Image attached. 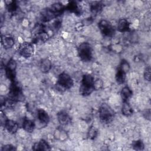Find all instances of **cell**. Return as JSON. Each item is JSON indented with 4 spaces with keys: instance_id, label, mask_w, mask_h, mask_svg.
Returning <instances> with one entry per match:
<instances>
[{
    "instance_id": "26",
    "label": "cell",
    "mask_w": 151,
    "mask_h": 151,
    "mask_svg": "<svg viewBox=\"0 0 151 151\" xmlns=\"http://www.w3.org/2000/svg\"><path fill=\"white\" fill-rule=\"evenodd\" d=\"M132 146L133 149L136 150H142L144 149L145 145L142 140H137L133 141L132 143Z\"/></svg>"
},
{
    "instance_id": "11",
    "label": "cell",
    "mask_w": 151,
    "mask_h": 151,
    "mask_svg": "<svg viewBox=\"0 0 151 151\" xmlns=\"http://www.w3.org/2000/svg\"><path fill=\"white\" fill-rule=\"evenodd\" d=\"M65 9L71 12L74 13L76 15H81L82 14L81 8L80 7L79 4L77 1H70L65 6Z\"/></svg>"
},
{
    "instance_id": "2",
    "label": "cell",
    "mask_w": 151,
    "mask_h": 151,
    "mask_svg": "<svg viewBox=\"0 0 151 151\" xmlns=\"http://www.w3.org/2000/svg\"><path fill=\"white\" fill-rule=\"evenodd\" d=\"M8 99L15 103L21 102L25 100V96L21 86L15 81L11 82L9 89Z\"/></svg>"
},
{
    "instance_id": "20",
    "label": "cell",
    "mask_w": 151,
    "mask_h": 151,
    "mask_svg": "<svg viewBox=\"0 0 151 151\" xmlns=\"http://www.w3.org/2000/svg\"><path fill=\"white\" fill-rule=\"evenodd\" d=\"M126 74L127 73L124 71L123 69L118 67L116 74V80L117 83L119 84H123L125 82L126 78Z\"/></svg>"
},
{
    "instance_id": "27",
    "label": "cell",
    "mask_w": 151,
    "mask_h": 151,
    "mask_svg": "<svg viewBox=\"0 0 151 151\" xmlns=\"http://www.w3.org/2000/svg\"><path fill=\"white\" fill-rule=\"evenodd\" d=\"M97 134H98V131L96 129V128L91 126L88 129V131L87 133V137L88 139L91 140H93L97 137Z\"/></svg>"
},
{
    "instance_id": "13",
    "label": "cell",
    "mask_w": 151,
    "mask_h": 151,
    "mask_svg": "<svg viewBox=\"0 0 151 151\" xmlns=\"http://www.w3.org/2000/svg\"><path fill=\"white\" fill-rule=\"evenodd\" d=\"M4 126L6 130L11 134H15L18 129V123L14 120L8 119L4 123Z\"/></svg>"
},
{
    "instance_id": "9",
    "label": "cell",
    "mask_w": 151,
    "mask_h": 151,
    "mask_svg": "<svg viewBox=\"0 0 151 151\" xmlns=\"http://www.w3.org/2000/svg\"><path fill=\"white\" fill-rule=\"evenodd\" d=\"M34 47L32 44L25 42L22 43L18 48L19 54L24 58H28L34 54Z\"/></svg>"
},
{
    "instance_id": "15",
    "label": "cell",
    "mask_w": 151,
    "mask_h": 151,
    "mask_svg": "<svg viewBox=\"0 0 151 151\" xmlns=\"http://www.w3.org/2000/svg\"><path fill=\"white\" fill-rule=\"evenodd\" d=\"M37 117L40 123L44 126H46L50 121L48 114L46 111L42 109H40L37 110Z\"/></svg>"
},
{
    "instance_id": "31",
    "label": "cell",
    "mask_w": 151,
    "mask_h": 151,
    "mask_svg": "<svg viewBox=\"0 0 151 151\" xmlns=\"http://www.w3.org/2000/svg\"><path fill=\"white\" fill-rule=\"evenodd\" d=\"M61 21H59V20H57V21H55L54 23H53V27H54V28H55V29H58L60 27V26H61Z\"/></svg>"
},
{
    "instance_id": "21",
    "label": "cell",
    "mask_w": 151,
    "mask_h": 151,
    "mask_svg": "<svg viewBox=\"0 0 151 151\" xmlns=\"http://www.w3.org/2000/svg\"><path fill=\"white\" fill-rule=\"evenodd\" d=\"M132 95L133 91L128 86L124 87L120 91V96L123 101H129V99L132 96Z\"/></svg>"
},
{
    "instance_id": "18",
    "label": "cell",
    "mask_w": 151,
    "mask_h": 151,
    "mask_svg": "<svg viewBox=\"0 0 151 151\" xmlns=\"http://www.w3.org/2000/svg\"><path fill=\"white\" fill-rule=\"evenodd\" d=\"M130 29V23L129 22L124 18L120 19L117 24V29L121 32H127Z\"/></svg>"
},
{
    "instance_id": "30",
    "label": "cell",
    "mask_w": 151,
    "mask_h": 151,
    "mask_svg": "<svg viewBox=\"0 0 151 151\" xmlns=\"http://www.w3.org/2000/svg\"><path fill=\"white\" fill-rule=\"evenodd\" d=\"M103 81L100 79H97L94 81V88L95 90H99L103 86Z\"/></svg>"
},
{
    "instance_id": "7",
    "label": "cell",
    "mask_w": 151,
    "mask_h": 151,
    "mask_svg": "<svg viewBox=\"0 0 151 151\" xmlns=\"http://www.w3.org/2000/svg\"><path fill=\"white\" fill-rule=\"evenodd\" d=\"M99 28L101 34L105 37H111L115 34L114 27L106 19H101L99 21Z\"/></svg>"
},
{
    "instance_id": "14",
    "label": "cell",
    "mask_w": 151,
    "mask_h": 151,
    "mask_svg": "<svg viewBox=\"0 0 151 151\" xmlns=\"http://www.w3.org/2000/svg\"><path fill=\"white\" fill-rule=\"evenodd\" d=\"M58 16L54 14L50 8L44 9L41 13V20L43 22H48L55 18Z\"/></svg>"
},
{
    "instance_id": "28",
    "label": "cell",
    "mask_w": 151,
    "mask_h": 151,
    "mask_svg": "<svg viewBox=\"0 0 151 151\" xmlns=\"http://www.w3.org/2000/svg\"><path fill=\"white\" fill-rule=\"evenodd\" d=\"M144 78L150 81V66H147L144 71Z\"/></svg>"
},
{
    "instance_id": "23",
    "label": "cell",
    "mask_w": 151,
    "mask_h": 151,
    "mask_svg": "<svg viewBox=\"0 0 151 151\" xmlns=\"http://www.w3.org/2000/svg\"><path fill=\"white\" fill-rule=\"evenodd\" d=\"M52 67V63L51 61L48 58H45L43 59L40 65V70L42 73H47L48 72Z\"/></svg>"
},
{
    "instance_id": "1",
    "label": "cell",
    "mask_w": 151,
    "mask_h": 151,
    "mask_svg": "<svg viewBox=\"0 0 151 151\" xmlns=\"http://www.w3.org/2000/svg\"><path fill=\"white\" fill-rule=\"evenodd\" d=\"M94 90V80L93 76L90 74L83 75L79 88L80 94L83 96H87L91 94Z\"/></svg>"
},
{
    "instance_id": "29",
    "label": "cell",
    "mask_w": 151,
    "mask_h": 151,
    "mask_svg": "<svg viewBox=\"0 0 151 151\" xmlns=\"http://www.w3.org/2000/svg\"><path fill=\"white\" fill-rule=\"evenodd\" d=\"M16 150V148L15 146H14L12 145H6L2 146L1 150L2 151H14Z\"/></svg>"
},
{
    "instance_id": "22",
    "label": "cell",
    "mask_w": 151,
    "mask_h": 151,
    "mask_svg": "<svg viewBox=\"0 0 151 151\" xmlns=\"http://www.w3.org/2000/svg\"><path fill=\"white\" fill-rule=\"evenodd\" d=\"M122 113L125 116H130L133 113V110L129 103V101H123V104L122 107Z\"/></svg>"
},
{
    "instance_id": "5",
    "label": "cell",
    "mask_w": 151,
    "mask_h": 151,
    "mask_svg": "<svg viewBox=\"0 0 151 151\" xmlns=\"http://www.w3.org/2000/svg\"><path fill=\"white\" fill-rule=\"evenodd\" d=\"M33 43L44 42L48 39V34L45 31L43 25L38 24L33 28Z\"/></svg>"
},
{
    "instance_id": "25",
    "label": "cell",
    "mask_w": 151,
    "mask_h": 151,
    "mask_svg": "<svg viewBox=\"0 0 151 151\" xmlns=\"http://www.w3.org/2000/svg\"><path fill=\"white\" fill-rule=\"evenodd\" d=\"M6 6V9H7L8 11L12 14L15 13L18 8V6L16 1H11L7 2Z\"/></svg>"
},
{
    "instance_id": "10",
    "label": "cell",
    "mask_w": 151,
    "mask_h": 151,
    "mask_svg": "<svg viewBox=\"0 0 151 151\" xmlns=\"http://www.w3.org/2000/svg\"><path fill=\"white\" fill-rule=\"evenodd\" d=\"M57 116L58 121L61 126H67L71 123V118L65 111L62 110L59 111Z\"/></svg>"
},
{
    "instance_id": "6",
    "label": "cell",
    "mask_w": 151,
    "mask_h": 151,
    "mask_svg": "<svg viewBox=\"0 0 151 151\" xmlns=\"http://www.w3.org/2000/svg\"><path fill=\"white\" fill-rule=\"evenodd\" d=\"M57 84L64 90L71 88L74 85V81L71 77L65 72L60 73L58 77Z\"/></svg>"
},
{
    "instance_id": "3",
    "label": "cell",
    "mask_w": 151,
    "mask_h": 151,
    "mask_svg": "<svg viewBox=\"0 0 151 151\" xmlns=\"http://www.w3.org/2000/svg\"><path fill=\"white\" fill-rule=\"evenodd\" d=\"M99 114L101 122L104 123H109L113 120L115 116V112L109 104L104 103L99 107Z\"/></svg>"
},
{
    "instance_id": "17",
    "label": "cell",
    "mask_w": 151,
    "mask_h": 151,
    "mask_svg": "<svg viewBox=\"0 0 151 151\" xmlns=\"http://www.w3.org/2000/svg\"><path fill=\"white\" fill-rule=\"evenodd\" d=\"M50 8L58 17L59 15H61V14H63V12L65 10V6H64L61 2H55L52 4Z\"/></svg>"
},
{
    "instance_id": "19",
    "label": "cell",
    "mask_w": 151,
    "mask_h": 151,
    "mask_svg": "<svg viewBox=\"0 0 151 151\" xmlns=\"http://www.w3.org/2000/svg\"><path fill=\"white\" fill-rule=\"evenodd\" d=\"M35 127V124L34 122L30 119H24L22 123V128L25 131L28 133H32Z\"/></svg>"
},
{
    "instance_id": "12",
    "label": "cell",
    "mask_w": 151,
    "mask_h": 151,
    "mask_svg": "<svg viewBox=\"0 0 151 151\" xmlns=\"http://www.w3.org/2000/svg\"><path fill=\"white\" fill-rule=\"evenodd\" d=\"M1 44L5 49H9L13 47L15 44V40L13 37L9 35H1Z\"/></svg>"
},
{
    "instance_id": "4",
    "label": "cell",
    "mask_w": 151,
    "mask_h": 151,
    "mask_svg": "<svg viewBox=\"0 0 151 151\" xmlns=\"http://www.w3.org/2000/svg\"><path fill=\"white\" fill-rule=\"evenodd\" d=\"M77 52L80 59L84 62H88L93 59V48L90 44L84 42L79 45L77 48Z\"/></svg>"
},
{
    "instance_id": "24",
    "label": "cell",
    "mask_w": 151,
    "mask_h": 151,
    "mask_svg": "<svg viewBox=\"0 0 151 151\" xmlns=\"http://www.w3.org/2000/svg\"><path fill=\"white\" fill-rule=\"evenodd\" d=\"M103 8V4L101 2L95 1L90 4V9L93 14L96 15L100 12Z\"/></svg>"
},
{
    "instance_id": "8",
    "label": "cell",
    "mask_w": 151,
    "mask_h": 151,
    "mask_svg": "<svg viewBox=\"0 0 151 151\" xmlns=\"http://www.w3.org/2000/svg\"><path fill=\"white\" fill-rule=\"evenodd\" d=\"M16 69L17 63L14 59L11 58L8 61L5 68L6 76L11 81V82L15 81Z\"/></svg>"
},
{
    "instance_id": "16",
    "label": "cell",
    "mask_w": 151,
    "mask_h": 151,
    "mask_svg": "<svg viewBox=\"0 0 151 151\" xmlns=\"http://www.w3.org/2000/svg\"><path fill=\"white\" fill-rule=\"evenodd\" d=\"M34 150H50L51 147L48 143L44 139L40 140L38 142L35 143L32 146Z\"/></svg>"
}]
</instances>
